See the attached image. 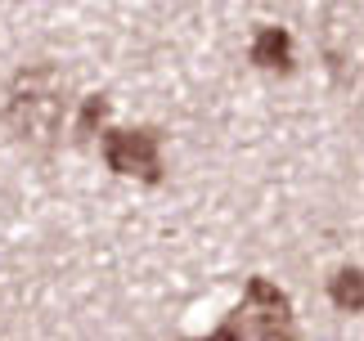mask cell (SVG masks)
<instances>
[{"instance_id":"6da1fadb","label":"cell","mask_w":364,"mask_h":341,"mask_svg":"<svg viewBox=\"0 0 364 341\" xmlns=\"http://www.w3.org/2000/svg\"><path fill=\"white\" fill-rule=\"evenodd\" d=\"M63 77L50 63H32L23 67L9 85L5 99V126L14 131L18 144L32 148H50L63 131Z\"/></svg>"},{"instance_id":"7a4b0ae2","label":"cell","mask_w":364,"mask_h":341,"mask_svg":"<svg viewBox=\"0 0 364 341\" xmlns=\"http://www.w3.org/2000/svg\"><path fill=\"white\" fill-rule=\"evenodd\" d=\"M216 337L220 341H230V337H261V341L292 337V301L270 278H252L243 292V305L234 310L230 323H220Z\"/></svg>"},{"instance_id":"3957f363","label":"cell","mask_w":364,"mask_h":341,"mask_svg":"<svg viewBox=\"0 0 364 341\" xmlns=\"http://www.w3.org/2000/svg\"><path fill=\"white\" fill-rule=\"evenodd\" d=\"M104 162L113 175H135L144 184L162 180V148H158V135H149V131H108Z\"/></svg>"},{"instance_id":"277c9868","label":"cell","mask_w":364,"mask_h":341,"mask_svg":"<svg viewBox=\"0 0 364 341\" xmlns=\"http://www.w3.org/2000/svg\"><path fill=\"white\" fill-rule=\"evenodd\" d=\"M247 59L257 63L261 72H288V67H292V36H288V27H261V32L252 36Z\"/></svg>"},{"instance_id":"5b68a950","label":"cell","mask_w":364,"mask_h":341,"mask_svg":"<svg viewBox=\"0 0 364 341\" xmlns=\"http://www.w3.org/2000/svg\"><path fill=\"white\" fill-rule=\"evenodd\" d=\"M328 296H333V305H338V310L360 315V310H364V274H360V265L338 269V274L328 278Z\"/></svg>"},{"instance_id":"8992f818","label":"cell","mask_w":364,"mask_h":341,"mask_svg":"<svg viewBox=\"0 0 364 341\" xmlns=\"http://www.w3.org/2000/svg\"><path fill=\"white\" fill-rule=\"evenodd\" d=\"M108 108H113V104H108L104 94H90V99H81V117H77V131H81V135H95V131H100V126L108 121Z\"/></svg>"}]
</instances>
